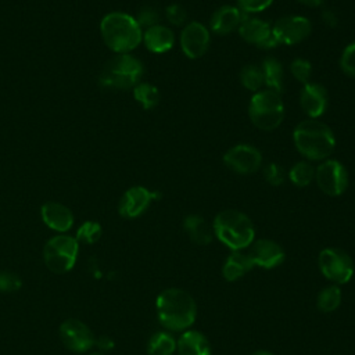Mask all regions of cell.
<instances>
[{
	"mask_svg": "<svg viewBox=\"0 0 355 355\" xmlns=\"http://www.w3.org/2000/svg\"><path fill=\"white\" fill-rule=\"evenodd\" d=\"M155 312L159 324L171 333L191 329L197 319V304L193 295L179 287L161 291L155 300Z\"/></svg>",
	"mask_w": 355,
	"mask_h": 355,
	"instance_id": "1",
	"label": "cell"
},
{
	"mask_svg": "<svg viewBox=\"0 0 355 355\" xmlns=\"http://www.w3.org/2000/svg\"><path fill=\"white\" fill-rule=\"evenodd\" d=\"M294 146L308 161H324L334 151L336 137L333 130L318 119L301 121L293 132Z\"/></svg>",
	"mask_w": 355,
	"mask_h": 355,
	"instance_id": "2",
	"label": "cell"
},
{
	"mask_svg": "<svg viewBox=\"0 0 355 355\" xmlns=\"http://www.w3.org/2000/svg\"><path fill=\"white\" fill-rule=\"evenodd\" d=\"M104 43L116 54H128L143 40V31L136 18L121 11H114L100 22Z\"/></svg>",
	"mask_w": 355,
	"mask_h": 355,
	"instance_id": "3",
	"label": "cell"
},
{
	"mask_svg": "<svg viewBox=\"0 0 355 355\" xmlns=\"http://www.w3.org/2000/svg\"><path fill=\"white\" fill-rule=\"evenodd\" d=\"M214 236L230 251H244L255 240V227L250 216L237 209H223L214 218Z\"/></svg>",
	"mask_w": 355,
	"mask_h": 355,
	"instance_id": "4",
	"label": "cell"
},
{
	"mask_svg": "<svg viewBox=\"0 0 355 355\" xmlns=\"http://www.w3.org/2000/svg\"><path fill=\"white\" fill-rule=\"evenodd\" d=\"M144 68L139 58L128 54H116L103 67L98 83L107 89H133L143 76Z\"/></svg>",
	"mask_w": 355,
	"mask_h": 355,
	"instance_id": "5",
	"label": "cell"
},
{
	"mask_svg": "<svg viewBox=\"0 0 355 355\" xmlns=\"http://www.w3.org/2000/svg\"><path fill=\"white\" fill-rule=\"evenodd\" d=\"M248 115L258 129L275 130L284 118V104L280 94L269 89L254 93L250 100Z\"/></svg>",
	"mask_w": 355,
	"mask_h": 355,
	"instance_id": "6",
	"label": "cell"
},
{
	"mask_svg": "<svg viewBox=\"0 0 355 355\" xmlns=\"http://www.w3.org/2000/svg\"><path fill=\"white\" fill-rule=\"evenodd\" d=\"M318 268L322 276L331 284L343 286L351 282L355 263L351 255L338 247H326L318 255Z\"/></svg>",
	"mask_w": 355,
	"mask_h": 355,
	"instance_id": "7",
	"label": "cell"
},
{
	"mask_svg": "<svg viewBox=\"0 0 355 355\" xmlns=\"http://www.w3.org/2000/svg\"><path fill=\"white\" fill-rule=\"evenodd\" d=\"M78 240L68 234H58L51 237L43 248V261L49 270L54 273L69 272L78 258Z\"/></svg>",
	"mask_w": 355,
	"mask_h": 355,
	"instance_id": "8",
	"label": "cell"
},
{
	"mask_svg": "<svg viewBox=\"0 0 355 355\" xmlns=\"http://www.w3.org/2000/svg\"><path fill=\"white\" fill-rule=\"evenodd\" d=\"M318 187L330 197L341 196L348 187V173L345 166L337 159H324L315 169Z\"/></svg>",
	"mask_w": 355,
	"mask_h": 355,
	"instance_id": "9",
	"label": "cell"
},
{
	"mask_svg": "<svg viewBox=\"0 0 355 355\" xmlns=\"http://www.w3.org/2000/svg\"><path fill=\"white\" fill-rule=\"evenodd\" d=\"M312 31V24L302 15H286L279 18L273 26L272 33L277 44H298L304 42Z\"/></svg>",
	"mask_w": 355,
	"mask_h": 355,
	"instance_id": "10",
	"label": "cell"
},
{
	"mask_svg": "<svg viewBox=\"0 0 355 355\" xmlns=\"http://www.w3.org/2000/svg\"><path fill=\"white\" fill-rule=\"evenodd\" d=\"M223 164L239 175H252L262 165L261 151L250 144H236L223 155Z\"/></svg>",
	"mask_w": 355,
	"mask_h": 355,
	"instance_id": "11",
	"label": "cell"
},
{
	"mask_svg": "<svg viewBox=\"0 0 355 355\" xmlns=\"http://www.w3.org/2000/svg\"><path fill=\"white\" fill-rule=\"evenodd\" d=\"M254 268H261L265 270L275 269L280 266L286 259L284 248L275 240L259 239L254 240L247 251Z\"/></svg>",
	"mask_w": 355,
	"mask_h": 355,
	"instance_id": "12",
	"label": "cell"
},
{
	"mask_svg": "<svg viewBox=\"0 0 355 355\" xmlns=\"http://www.w3.org/2000/svg\"><path fill=\"white\" fill-rule=\"evenodd\" d=\"M161 193L151 191L143 186H133L128 189L119 200L118 212L122 218L135 219L144 214L153 200H158Z\"/></svg>",
	"mask_w": 355,
	"mask_h": 355,
	"instance_id": "13",
	"label": "cell"
},
{
	"mask_svg": "<svg viewBox=\"0 0 355 355\" xmlns=\"http://www.w3.org/2000/svg\"><path fill=\"white\" fill-rule=\"evenodd\" d=\"M211 35L208 28L201 22L187 24L180 33V47L186 57L196 60L202 57L209 47Z\"/></svg>",
	"mask_w": 355,
	"mask_h": 355,
	"instance_id": "14",
	"label": "cell"
},
{
	"mask_svg": "<svg viewBox=\"0 0 355 355\" xmlns=\"http://www.w3.org/2000/svg\"><path fill=\"white\" fill-rule=\"evenodd\" d=\"M62 344L73 352H86L94 344V336L89 326L78 319H67L60 326Z\"/></svg>",
	"mask_w": 355,
	"mask_h": 355,
	"instance_id": "15",
	"label": "cell"
},
{
	"mask_svg": "<svg viewBox=\"0 0 355 355\" xmlns=\"http://www.w3.org/2000/svg\"><path fill=\"white\" fill-rule=\"evenodd\" d=\"M239 35L244 42L261 49H272L279 46L272 33V26L261 18L247 15L239 26Z\"/></svg>",
	"mask_w": 355,
	"mask_h": 355,
	"instance_id": "16",
	"label": "cell"
},
{
	"mask_svg": "<svg viewBox=\"0 0 355 355\" xmlns=\"http://www.w3.org/2000/svg\"><path fill=\"white\" fill-rule=\"evenodd\" d=\"M329 103L327 90L323 85L316 82H308L302 86L300 93V104L302 111L312 119L320 116Z\"/></svg>",
	"mask_w": 355,
	"mask_h": 355,
	"instance_id": "17",
	"label": "cell"
},
{
	"mask_svg": "<svg viewBox=\"0 0 355 355\" xmlns=\"http://www.w3.org/2000/svg\"><path fill=\"white\" fill-rule=\"evenodd\" d=\"M247 14H244L239 7L222 6L214 11L209 19V28L215 35L223 36L239 29L240 24L244 21Z\"/></svg>",
	"mask_w": 355,
	"mask_h": 355,
	"instance_id": "18",
	"label": "cell"
},
{
	"mask_svg": "<svg viewBox=\"0 0 355 355\" xmlns=\"http://www.w3.org/2000/svg\"><path fill=\"white\" fill-rule=\"evenodd\" d=\"M40 216L44 225L50 229L64 233L68 232L73 225V215L71 209L60 202H46L40 208Z\"/></svg>",
	"mask_w": 355,
	"mask_h": 355,
	"instance_id": "19",
	"label": "cell"
},
{
	"mask_svg": "<svg viewBox=\"0 0 355 355\" xmlns=\"http://www.w3.org/2000/svg\"><path fill=\"white\" fill-rule=\"evenodd\" d=\"M178 355H212V347L205 334L198 330H184L176 338Z\"/></svg>",
	"mask_w": 355,
	"mask_h": 355,
	"instance_id": "20",
	"label": "cell"
},
{
	"mask_svg": "<svg viewBox=\"0 0 355 355\" xmlns=\"http://www.w3.org/2000/svg\"><path fill=\"white\" fill-rule=\"evenodd\" d=\"M143 42L147 50H150L151 53H166L175 44V33L168 26L157 24L144 31Z\"/></svg>",
	"mask_w": 355,
	"mask_h": 355,
	"instance_id": "21",
	"label": "cell"
},
{
	"mask_svg": "<svg viewBox=\"0 0 355 355\" xmlns=\"http://www.w3.org/2000/svg\"><path fill=\"white\" fill-rule=\"evenodd\" d=\"M254 269V265L248 257L247 252L244 251H232L223 265H222V277L229 282H237L241 277H244L250 270Z\"/></svg>",
	"mask_w": 355,
	"mask_h": 355,
	"instance_id": "22",
	"label": "cell"
},
{
	"mask_svg": "<svg viewBox=\"0 0 355 355\" xmlns=\"http://www.w3.org/2000/svg\"><path fill=\"white\" fill-rule=\"evenodd\" d=\"M183 229L189 239L197 245H208L215 237L212 225L197 214H190L183 219Z\"/></svg>",
	"mask_w": 355,
	"mask_h": 355,
	"instance_id": "23",
	"label": "cell"
},
{
	"mask_svg": "<svg viewBox=\"0 0 355 355\" xmlns=\"http://www.w3.org/2000/svg\"><path fill=\"white\" fill-rule=\"evenodd\" d=\"M266 89L282 93L284 89V69L276 57H266L261 65Z\"/></svg>",
	"mask_w": 355,
	"mask_h": 355,
	"instance_id": "24",
	"label": "cell"
},
{
	"mask_svg": "<svg viewBox=\"0 0 355 355\" xmlns=\"http://www.w3.org/2000/svg\"><path fill=\"white\" fill-rule=\"evenodd\" d=\"M176 352V337L166 330L155 331L147 343V355H173Z\"/></svg>",
	"mask_w": 355,
	"mask_h": 355,
	"instance_id": "25",
	"label": "cell"
},
{
	"mask_svg": "<svg viewBox=\"0 0 355 355\" xmlns=\"http://www.w3.org/2000/svg\"><path fill=\"white\" fill-rule=\"evenodd\" d=\"M343 293L340 286L329 284L324 286L316 295V308L322 313H333L341 305Z\"/></svg>",
	"mask_w": 355,
	"mask_h": 355,
	"instance_id": "26",
	"label": "cell"
},
{
	"mask_svg": "<svg viewBox=\"0 0 355 355\" xmlns=\"http://www.w3.org/2000/svg\"><path fill=\"white\" fill-rule=\"evenodd\" d=\"M133 97L137 103L141 104L144 110H151L158 105L159 103V90L148 83V82H140L133 87Z\"/></svg>",
	"mask_w": 355,
	"mask_h": 355,
	"instance_id": "27",
	"label": "cell"
},
{
	"mask_svg": "<svg viewBox=\"0 0 355 355\" xmlns=\"http://www.w3.org/2000/svg\"><path fill=\"white\" fill-rule=\"evenodd\" d=\"M290 182L297 187H305L315 179V168L309 161H298L288 171Z\"/></svg>",
	"mask_w": 355,
	"mask_h": 355,
	"instance_id": "28",
	"label": "cell"
},
{
	"mask_svg": "<svg viewBox=\"0 0 355 355\" xmlns=\"http://www.w3.org/2000/svg\"><path fill=\"white\" fill-rule=\"evenodd\" d=\"M240 82L247 90L254 92V93L259 92L262 89V86H265L261 67L254 65V64L244 65L240 72Z\"/></svg>",
	"mask_w": 355,
	"mask_h": 355,
	"instance_id": "29",
	"label": "cell"
},
{
	"mask_svg": "<svg viewBox=\"0 0 355 355\" xmlns=\"http://www.w3.org/2000/svg\"><path fill=\"white\" fill-rule=\"evenodd\" d=\"M101 225L94 222V220H86L83 222L78 232H76V240L78 243H85V244H94L100 237H101Z\"/></svg>",
	"mask_w": 355,
	"mask_h": 355,
	"instance_id": "30",
	"label": "cell"
},
{
	"mask_svg": "<svg viewBox=\"0 0 355 355\" xmlns=\"http://www.w3.org/2000/svg\"><path fill=\"white\" fill-rule=\"evenodd\" d=\"M290 71H291V75L298 80L301 82L302 85L308 83L309 82V78L312 75V65L308 60L305 58H295L293 60V62L290 64Z\"/></svg>",
	"mask_w": 355,
	"mask_h": 355,
	"instance_id": "31",
	"label": "cell"
},
{
	"mask_svg": "<svg viewBox=\"0 0 355 355\" xmlns=\"http://www.w3.org/2000/svg\"><path fill=\"white\" fill-rule=\"evenodd\" d=\"M340 67L345 75L355 78V42L344 49L340 58Z\"/></svg>",
	"mask_w": 355,
	"mask_h": 355,
	"instance_id": "32",
	"label": "cell"
},
{
	"mask_svg": "<svg viewBox=\"0 0 355 355\" xmlns=\"http://www.w3.org/2000/svg\"><path fill=\"white\" fill-rule=\"evenodd\" d=\"M165 17L173 26H182L187 21V11L183 6L173 3L165 8Z\"/></svg>",
	"mask_w": 355,
	"mask_h": 355,
	"instance_id": "33",
	"label": "cell"
},
{
	"mask_svg": "<svg viewBox=\"0 0 355 355\" xmlns=\"http://www.w3.org/2000/svg\"><path fill=\"white\" fill-rule=\"evenodd\" d=\"M263 176L265 180L272 186H280L284 183L286 179L284 169L276 162H270L263 168Z\"/></svg>",
	"mask_w": 355,
	"mask_h": 355,
	"instance_id": "34",
	"label": "cell"
},
{
	"mask_svg": "<svg viewBox=\"0 0 355 355\" xmlns=\"http://www.w3.org/2000/svg\"><path fill=\"white\" fill-rule=\"evenodd\" d=\"M158 19H159V15H158V11L151 7V6H146V7H141L137 12V17H136V21L137 24L140 25V28H150V26H154L158 24Z\"/></svg>",
	"mask_w": 355,
	"mask_h": 355,
	"instance_id": "35",
	"label": "cell"
},
{
	"mask_svg": "<svg viewBox=\"0 0 355 355\" xmlns=\"http://www.w3.org/2000/svg\"><path fill=\"white\" fill-rule=\"evenodd\" d=\"M22 286V282L18 275L12 272H0V291L14 293L18 291Z\"/></svg>",
	"mask_w": 355,
	"mask_h": 355,
	"instance_id": "36",
	"label": "cell"
},
{
	"mask_svg": "<svg viewBox=\"0 0 355 355\" xmlns=\"http://www.w3.org/2000/svg\"><path fill=\"white\" fill-rule=\"evenodd\" d=\"M239 8L244 14H257L272 6L273 0H236Z\"/></svg>",
	"mask_w": 355,
	"mask_h": 355,
	"instance_id": "37",
	"label": "cell"
},
{
	"mask_svg": "<svg viewBox=\"0 0 355 355\" xmlns=\"http://www.w3.org/2000/svg\"><path fill=\"white\" fill-rule=\"evenodd\" d=\"M320 17H322L323 24L326 26H329V28H334L338 24V18H337V15H336V12L333 10H329V8L323 10Z\"/></svg>",
	"mask_w": 355,
	"mask_h": 355,
	"instance_id": "38",
	"label": "cell"
},
{
	"mask_svg": "<svg viewBox=\"0 0 355 355\" xmlns=\"http://www.w3.org/2000/svg\"><path fill=\"white\" fill-rule=\"evenodd\" d=\"M94 344L100 348V349H103V351H110V349H112L114 348V340L111 338V337H108V336H100L98 338H94Z\"/></svg>",
	"mask_w": 355,
	"mask_h": 355,
	"instance_id": "39",
	"label": "cell"
},
{
	"mask_svg": "<svg viewBox=\"0 0 355 355\" xmlns=\"http://www.w3.org/2000/svg\"><path fill=\"white\" fill-rule=\"evenodd\" d=\"M298 3H301L302 6H306L309 8H319L323 6L324 0H298Z\"/></svg>",
	"mask_w": 355,
	"mask_h": 355,
	"instance_id": "40",
	"label": "cell"
},
{
	"mask_svg": "<svg viewBox=\"0 0 355 355\" xmlns=\"http://www.w3.org/2000/svg\"><path fill=\"white\" fill-rule=\"evenodd\" d=\"M251 355H275V354L268 349H258V351H254Z\"/></svg>",
	"mask_w": 355,
	"mask_h": 355,
	"instance_id": "41",
	"label": "cell"
},
{
	"mask_svg": "<svg viewBox=\"0 0 355 355\" xmlns=\"http://www.w3.org/2000/svg\"><path fill=\"white\" fill-rule=\"evenodd\" d=\"M90 355H103V354H97V352H94V354H90Z\"/></svg>",
	"mask_w": 355,
	"mask_h": 355,
	"instance_id": "42",
	"label": "cell"
}]
</instances>
